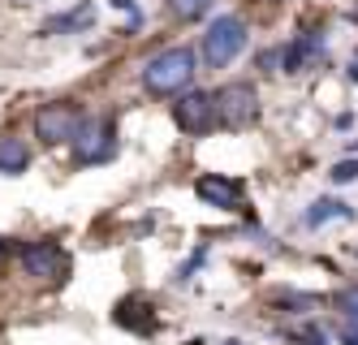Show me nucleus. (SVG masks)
<instances>
[{"label":"nucleus","mask_w":358,"mask_h":345,"mask_svg":"<svg viewBox=\"0 0 358 345\" xmlns=\"http://www.w3.org/2000/svg\"><path fill=\"white\" fill-rule=\"evenodd\" d=\"M194 83V52L190 48H164L143 65V87L147 95H182Z\"/></svg>","instance_id":"f257e3e1"},{"label":"nucleus","mask_w":358,"mask_h":345,"mask_svg":"<svg viewBox=\"0 0 358 345\" xmlns=\"http://www.w3.org/2000/svg\"><path fill=\"white\" fill-rule=\"evenodd\" d=\"M78 129H83V113H78L73 99H52V104H43V108L35 113V139H43L48 147L73 143Z\"/></svg>","instance_id":"7ed1b4c3"},{"label":"nucleus","mask_w":358,"mask_h":345,"mask_svg":"<svg viewBox=\"0 0 358 345\" xmlns=\"http://www.w3.org/2000/svg\"><path fill=\"white\" fill-rule=\"evenodd\" d=\"M194 195L208 203V207H220V211H234L242 207V181L234 177H220V173H203L194 181Z\"/></svg>","instance_id":"6e6552de"},{"label":"nucleus","mask_w":358,"mask_h":345,"mask_svg":"<svg viewBox=\"0 0 358 345\" xmlns=\"http://www.w3.org/2000/svg\"><path fill=\"white\" fill-rule=\"evenodd\" d=\"M91 5H78L73 13H65V17H57V22H48V31H73V26H87L91 22Z\"/></svg>","instance_id":"ddd939ff"},{"label":"nucleus","mask_w":358,"mask_h":345,"mask_svg":"<svg viewBox=\"0 0 358 345\" xmlns=\"http://www.w3.org/2000/svg\"><path fill=\"white\" fill-rule=\"evenodd\" d=\"M250 43V31H246V22L238 13H224L208 26V35H203V61H208L212 69H224V65H234L242 52Z\"/></svg>","instance_id":"f03ea898"},{"label":"nucleus","mask_w":358,"mask_h":345,"mask_svg":"<svg viewBox=\"0 0 358 345\" xmlns=\"http://www.w3.org/2000/svg\"><path fill=\"white\" fill-rule=\"evenodd\" d=\"M320 35H306V39H294L289 48H285V69H302L306 61H315L320 57Z\"/></svg>","instance_id":"9d476101"},{"label":"nucleus","mask_w":358,"mask_h":345,"mask_svg":"<svg viewBox=\"0 0 358 345\" xmlns=\"http://www.w3.org/2000/svg\"><path fill=\"white\" fill-rule=\"evenodd\" d=\"M332 216H337V220H350L354 211H350L341 199H315V207L306 211V225H311V229H320V225H324V220H332Z\"/></svg>","instance_id":"9b49d317"},{"label":"nucleus","mask_w":358,"mask_h":345,"mask_svg":"<svg viewBox=\"0 0 358 345\" xmlns=\"http://www.w3.org/2000/svg\"><path fill=\"white\" fill-rule=\"evenodd\" d=\"M216 108H220L224 129H250L259 121V91L250 83H229V87L216 91Z\"/></svg>","instance_id":"20e7f679"},{"label":"nucleus","mask_w":358,"mask_h":345,"mask_svg":"<svg viewBox=\"0 0 358 345\" xmlns=\"http://www.w3.org/2000/svg\"><path fill=\"white\" fill-rule=\"evenodd\" d=\"M113 5H117V9H134V0H113Z\"/></svg>","instance_id":"f3484780"},{"label":"nucleus","mask_w":358,"mask_h":345,"mask_svg":"<svg viewBox=\"0 0 358 345\" xmlns=\"http://www.w3.org/2000/svg\"><path fill=\"white\" fill-rule=\"evenodd\" d=\"M341 345H358V324H345V332H341Z\"/></svg>","instance_id":"dca6fc26"},{"label":"nucleus","mask_w":358,"mask_h":345,"mask_svg":"<svg viewBox=\"0 0 358 345\" xmlns=\"http://www.w3.org/2000/svg\"><path fill=\"white\" fill-rule=\"evenodd\" d=\"M337 311L345 315V324H358V285H350V289L337 294Z\"/></svg>","instance_id":"4468645a"},{"label":"nucleus","mask_w":358,"mask_h":345,"mask_svg":"<svg viewBox=\"0 0 358 345\" xmlns=\"http://www.w3.org/2000/svg\"><path fill=\"white\" fill-rule=\"evenodd\" d=\"M337 185H345V181H358V160H341V164H332V173H328Z\"/></svg>","instance_id":"2eb2a0df"},{"label":"nucleus","mask_w":358,"mask_h":345,"mask_svg":"<svg viewBox=\"0 0 358 345\" xmlns=\"http://www.w3.org/2000/svg\"><path fill=\"white\" fill-rule=\"evenodd\" d=\"M22 272L35 276V281H65L69 272V259L57 242H31L22 251Z\"/></svg>","instance_id":"0eeeda50"},{"label":"nucleus","mask_w":358,"mask_h":345,"mask_svg":"<svg viewBox=\"0 0 358 345\" xmlns=\"http://www.w3.org/2000/svg\"><path fill=\"white\" fill-rule=\"evenodd\" d=\"M69 147H73V160L78 164H104L117 151V129H113L108 117H91V121H83L78 139H73Z\"/></svg>","instance_id":"39448f33"},{"label":"nucleus","mask_w":358,"mask_h":345,"mask_svg":"<svg viewBox=\"0 0 358 345\" xmlns=\"http://www.w3.org/2000/svg\"><path fill=\"white\" fill-rule=\"evenodd\" d=\"M31 169V147L27 139H13V134H0V173L5 177H17Z\"/></svg>","instance_id":"1a4fd4ad"},{"label":"nucleus","mask_w":358,"mask_h":345,"mask_svg":"<svg viewBox=\"0 0 358 345\" xmlns=\"http://www.w3.org/2000/svg\"><path fill=\"white\" fill-rule=\"evenodd\" d=\"M173 121H177V129H186V134H208V129H216L220 125L216 95L212 91H186L173 104Z\"/></svg>","instance_id":"423d86ee"},{"label":"nucleus","mask_w":358,"mask_h":345,"mask_svg":"<svg viewBox=\"0 0 358 345\" xmlns=\"http://www.w3.org/2000/svg\"><path fill=\"white\" fill-rule=\"evenodd\" d=\"M169 9H173V17H182V22H199L203 13L212 9V0H169Z\"/></svg>","instance_id":"f8f14e48"}]
</instances>
